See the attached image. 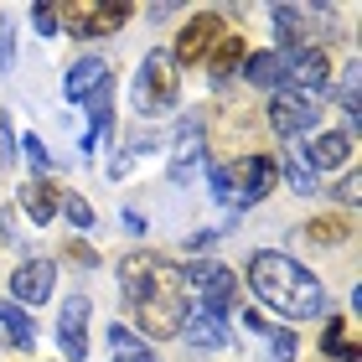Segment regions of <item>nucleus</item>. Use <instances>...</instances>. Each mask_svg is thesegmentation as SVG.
<instances>
[{
	"label": "nucleus",
	"mask_w": 362,
	"mask_h": 362,
	"mask_svg": "<svg viewBox=\"0 0 362 362\" xmlns=\"http://www.w3.org/2000/svg\"><path fill=\"white\" fill-rule=\"evenodd\" d=\"M119 290H124V305L135 310V326H145L151 337H171L192 316L187 279L156 249H129L119 259Z\"/></svg>",
	"instance_id": "obj_1"
},
{
	"label": "nucleus",
	"mask_w": 362,
	"mask_h": 362,
	"mask_svg": "<svg viewBox=\"0 0 362 362\" xmlns=\"http://www.w3.org/2000/svg\"><path fill=\"white\" fill-rule=\"evenodd\" d=\"M249 285L254 295L264 300L269 310H279L285 321H310V316H326V285L305 264H295L290 254H254L249 259Z\"/></svg>",
	"instance_id": "obj_2"
},
{
	"label": "nucleus",
	"mask_w": 362,
	"mask_h": 362,
	"mask_svg": "<svg viewBox=\"0 0 362 362\" xmlns=\"http://www.w3.org/2000/svg\"><path fill=\"white\" fill-rule=\"evenodd\" d=\"M176 93H181V78H176V62L160 52H145V62H140V78H135V109L140 114H160V109H171L176 104Z\"/></svg>",
	"instance_id": "obj_3"
},
{
	"label": "nucleus",
	"mask_w": 362,
	"mask_h": 362,
	"mask_svg": "<svg viewBox=\"0 0 362 362\" xmlns=\"http://www.w3.org/2000/svg\"><path fill=\"white\" fill-rule=\"evenodd\" d=\"M52 11L78 37H119V26L129 21V6H119V0H73V6H52Z\"/></svg>",
	"instance_id": "obj_4"
},
{
	"label": "nucleus",
	"mask_w": 362,
	"mask_h": 362,
	"mask_svg": "<svg viewBox=\"0 0 362 362\" xmlns=\"http://www.w3.org/2000/svg\"><path fill=\"white\" fill-rule=\"evenodd\" d=\"M181 279L202 290V310H212V316H223V321H228V310L238 305V279H233V269H223V264H192Z\"/></svg>",
	"instance_id": "obj_5"
},
{
	"label": "nucleus",
	"mask_w": 362,
	"mask_h": 362,
	"mask_svg": "<svg viewBox=\"0 0 362 362\" xmlns=\"http://www.w3.org/2000/svg\"><path fill=\"white\" fill-rule=\"evenodd\" d=\"M218 37H223V16H218V11L192 16V21L181 26V37H176V57H171V62H181V68H202L207 52L218 47Z\"/></svg>",
	"instance_id": "obj_6"
},
{
	"label": "nucleus",
	"mask_w": 362,
	"mask_h": 362,
	"mask_svg": "<svg viewBox=\"0 0 362 362\" xmlns=\"http://www.w3.org/2000/svg\"><path fill=\"white\" fill-rule=\"evenodd\" d=\"M310 124H316V98H305V93H295V88H279L269 98V129H274L279 140L305 135Z\"/></svg>",
	"instance_id": "obj_7"
},
{
	"label": "nucleus",
	"mask_w": 362,
	"mask_h": 362,
	"mask_svg": "<svg viewBox=\"0 0 362 362\" xmlns=\"http://www.w3.org/2000/svg\"><path fill=\"white\" fill-rule=\"evenodd\" d=\"M274 181H279V166L269 156H249V160H238V181H233V207L249 212L254 202H264V197L274 192Z\"/></svg>",
	"instance_id": "obj_8"
},
{
	"label": "nucleus",
	"mask_w": 362,
	"mask_h": 362,
	"mask_svg": "<svg viewBox=\"0 0 362 362\" xmlns=\"http://www.w3.org/2000/svg\"><path fill=\"white\" fill-rule=\"evenodd\" d=\"M202 166H207V156H202V114H187L181 129H176V151H171V181L187 187Z\"/></svg>",
	"instance_id": "obj_9"
},
{
	"label": "nucleus",
	"mask_w": 362,
	"mask_h": 362,
	"mask_svg": "<svg viewBox=\"0 0 362 362\" xmlns=\"http://www.w3.org/2000/svg\"><path fill=\"white\" fill-rule=\"evenodd\" d=\"M52 285H57V264L52 259H26L21 269L11 274V305H47L52 300Z\"/></svg>",
	"instance_id": "obj_10"
},
{
	"label": "nucleus",
	"mask_w": 362,
	"mask_h": 362,
	"mask_svg": "<svg viewBox=\"0 0 362 362\" xmlns=\"http://www.w3.org/2000/svg\"><path fill=\"white\" fill-rule=\"evenodd\" d=\"M62 93L73 98V104H98V98H109V62L104 57H78L68 78H62Z\"/></svg>",
	"instance_id": "obj_11"
},
{
	"label": "nucleus",
	"mask_w": 362,
	"mask_h": 362,
	"mask_svg": "<svg viewBox=\"0 0 362 362\" xmlns=\"http://www.w3.org/2000/svg\"><path fill=\"white\" fill-rule=\"evenodd\" d=\"M88 295L83 290H78V295H68V300H62V316H57V341H62V357H78V362H83V352H88V332H83V326H88Z\"/></svg>",
	"instance_id": "obj_12"
},
{
	"label": "nucleus",
	"mask_w": 362,
	"mask_h": 362,
	"mask_svg": "<svg viewBox=\"0 0 362 362\" xmlns=\"http://www.w3.org/2000/svg\"><path fill=\"white\" fill-rule=\"evenodd\" d=\"M305 21H310V11H300V6H274L279 57H290V52H305V47H316V31H310Z\"/></svg>",
	"instance_id": "obj_13"
},
{
	"label": "nucleus",
	"mask_w": 362,
	"mask_h": 362,
	"mask_svg": "<svg viewBox=\"0 0 362 362\" xmlns=\"http://www.w3.org/2000/svg\"><path fill=\"white\" fill-rule=\"evenodd\" d=\"M347 156H352V135H347V129H326V135H316L310 151H305L310 171H341Z\"/></svg>",
	"instance_id": "obj_14"
},
{
	"label": "nucleus",
	"mask_w": 362,
	"mask_h": 362,
	"mask_svg": "<svg viewBox=\"0 0 362 362\" xmlns=\"http://www.w3.org/2000/svg\"><path fill=\"white\" fill-rule=\"evenodd\" d=\"M181 337H187V347H197V352L228 347V321H223V316H212V310H197V316H187Z\"/></svg>",
	"instance_id": "obj_15"
},
{
	"label": "nucleus",
	"mask_w": 362,
	"mask_h": 362,
	"mask_svg": "<svg viewBox=\"0 0 362 362\" xmlns=\"http://www.w3.org/2000/svg\"><path fill=\"white\" fill-rule=\"evenodd\" d=\"M57 202H62V192L52 187V181H26V187H21V212L37 228H47L57 218Z\"/></svg>",
	"instance_id": "obj_16"
},
{
	"label": "nucleus",
	"mask_w": 362,
	"mask_h": 362,
	"mask_svg": "<svg viewBox=\"0 0 362 362\" xmlns=\"http://www.w3.org/2000/svg\"><path fill=\"white\" fill-rule=\"evenodd\" d=\"M243 78H249L254 88H290V83H285V57H279V52H254V57H243Z\"/></svg>",
	"instance_id": "obj_17"
},
{
	"label": "nucleus",
	"mask_w": 362,
	"mask_h": 362,
	"mask_svg": "<svg viewBox=\"0 0 362 362\" xmlns=\"http://www.w3.org/2000/svg\"><path fill=\"white\" fill-rule=\"evenodd\" d=\"M238 62H243V37H233V31H223V37H218V47L207 52V73L218 78V83H228Z\"/></svg>",
	"instance_id": "obj_18"
},
{
	"label": "nucleus",
	"mask_w": 362,
	"mask_h": 362,
	"mask_svg": "<svg viewBox=\"0 0 362 362\" xmlns=\"http://www.w3.org/2000/svg\"><path fill=\"white\" fill-rule=\"evenodd\" d=\"M321 352H326V357H337V362H362L357 337H352V326H347V321H326V332H321Z\"/></svg>",
	"instance_id": "obj_19"
},
{
	"label": "nucleus",
	"mask_w": 362,
	"mask_h": 362,
	"mask_svg": "<svg viewBox=\"0 0 362 362\" xmlns=\"http://www.w3.org/2000/svg\"><path fill=\"white\" fill-rule=\"evenodd\" d=\"M0 326H6V337L16 341V347H37V321H31L26 316V310L21 305H11V300H0Z\"/></svg>",
	"instance_id": "obj_20"
},
{
	"label": "nucleus",
	"mask_w": 362,
	"mask_h": 362,
	"mask_svg": "<svg viewBox=\"0 0 362 362\" xmlns=\"http://www.w3.org/2000/svg\"><path fill=\"white\" fill-rule=\"evenodd\" d=\"M285 176H290V187L300 197H316V171H310V160H305V151L295 140H285Z\"/></svg>",
	"instance_id": "obj_21"
},
{
	"label": "nucleus",
	"mask_w": 362,
	"mask_h": 362,
	"mask_svg": "<svg viewBox=\"0 0 362 362\" xmlns=\"http://www.w3.org/2000/svg\"><path fill=\"white\" fill-rule=\"evenodd\" d=\"M109 347H114V362H156V352L140 347L135 332H129V326H119V321L109 326Z\"/></svg>",
	"instance_id": "obj_22"
},
{
	"label": "nucleus",
	"mask_w": 362,
	"mask_h": 362,
	"mask_svg": "<svg viewBox=\"0 0 362 362\" xmlns=\"http://www.w3.org/2000/svg\"><path fill=\"white\" fill-rule=\"evenodd\" d=\"M202 171H207V187H212V197H218L223 207H233V171H228L223 160H207Z\"/></svg>",
	"instance_id": "obj_23"
},
{
	"label": "nucleus",
	"mask_w": 362,
	"mask_h": 362,
	"mask_svg": "<svg viewBox=\"0 0 362 362\" xmlns=\"http://www.w3.org/2000/svg\"><path fill=\"white\" fill-rule=\"evenodd\" d=\"M269 362H295V352H300V347H295V332H290V326H269Z\"/></svg>",
	"instance_id": "obj_24"
},
{
	"label": "nucleus",
	"mask_w": 362,
	"mask_h": 362,
	"mask_svg": "<svg viewBox=\"0 0 362 362\" xmlns=\"http://www.w3.org/2000/svg\"><path fill=\"white\" fill-rule=\"evenodd\" d=\"M21 156H26V166H31V181H47V166H52V156H47V145L37 135H26L21 140Z\"/></svg>",
	"instance_id": "obj_25"
},
{
	"label": "nucleus",
	"mask_w": 362,
	"mask_h": 362,
	"mask_svg": "<svg viewBox=\"0 0 362 362\" xmlns=\"http://www.w3.org/2000/svg\"><path fill=\"white\" fill-rule=\"evenodd\" d=\"M57 212H68V223H73V228H93V207L83 202V197H73V192L57 202Z\"/></svg>",
	"instance_id": "obj_26"
},
{
	"label": "nucleus",
	"mask_w": 362,
	"mask_h": 362,
	"mask_svg": "<svg viewBox=\"0 0 362 362\" xmlns=\"http://www.w3.org/2000/svg\"><path fill=\"white\" fill-rule=\"evenodd\" d=\"M341 104H347V119L357 129V114H362V104H357V68H347V78H341Z\"/></svg>",
	"instance_id": "obj_27"
},
{
	"label": "nucleus",
	"mask_w": 362,
	"mask_h": 362,
	"mask_svg": "<svg viewBox=\"0 0 362 362\" xmlns=\"http://www.w3.org/2000/svg\"><path fill=\"white\" fill-rule=\"evenodd\" d=\"M31 26H37L42 37H57V11L52 6H31Z\"/></svg>",
	"instance_id": "obj_28"
},
{
	"label": "nucleus",
	"mask_w": 362,
	"mask_h": 362,
	"mask_svg": "<svg viewBox=\"0 0 362 362\" xmlns=\"http://www.w3.org/2000/svg\"><path fill=\"white\" fill-rule=\"evenodd\" d=\"M11 57H16V31L11 21H0V73H11Z\"/></svg>",
	"instance_id": "obj_29"
},
{
	"label": "nucleus",
	"mask_w": 362,
	"mask_h": 362,
	"mask_svg": "<svg viewBox=\"0 0 362 362\" xmlns=\"http://www.w3.org/2000/svg\"><path fill=\"white\" fill-rule=\"evenodd\" d=\"M212 243H218V233H212V228H202V233H187V243H181V249H187V254H207Z\"/></svg>",
	"instance_id": "obj_30"
},
{
	"label": "nucleus",
	"mask_w": 362,
	"mask_h": 362,
	"mask_svg": "<svg viewBox=\"0 0 362 362\" xmlns=\"http://www.w3.org/2000/svg\"><path fill=\"white\" fill-rule=\"evenodd\" d=\"M16 156V140H11V114H0V160Z\"/></svg>",
	"instance_id": "obj_31"
},
{
	"label": "nucleus",
	"mask_w": 362,
	"mask_h": 362,
	"mask_svg": "<svg viewBox=\"0 0 362 362\" xmlns=\"http://www.w3.org/2000/svg\"><path fill=\"white\" fill-rule=\"evenodd\" d=\"M68 259H73V264H83V269H88V264H98V259H93V249H88V243H78V238L68 243Z\"/></svg>",
	"instance_id": "obj_32"
},
{
	"label": "nucleus",
	"mask_w": 362,
	"mask_h": 362,
	"mask_svg": "<svg viewBox=\"0 0 362 362\" xmlns=\"http://www.w3.org/2000/svg\"><path fill=\"white\" fill-rule=\"evenodd\" d=\"M337 202H357V171H347V176H341V187H337Z\"/></svg>",
	"instance_id": "obj_33"
},
{
	"label": "nucleus",
	"mask_w": 362,
	"mask_h": 362,
	"mask_svg": "<svg viewBox=\"0 0 362 362\" xmlns=\"http://www.w3.org/2000/svg\"><path fill=\"white\" fill-rule=\"evenodd\" d=\"M341 233H347L341 223H310V238H341Z\"/></svg>",
	"instance_id": "obj_34"
},
{
	"label": "nucleus",
	"mask_w": 362,
	"mask_h": 362,
	"mask_svg": "<svg viewBox=\"0 0 362 362\" xmlns=\"http://www.w3.org/2000/svg\"><path fill=\"white\" fill-rule=\"evenodd\" d=\"M124 171H129V156H124V151H114V160H109V176H114V181H119Z\"/></svg>",
	"instance_id": "obj_35"
}]
</instances>
